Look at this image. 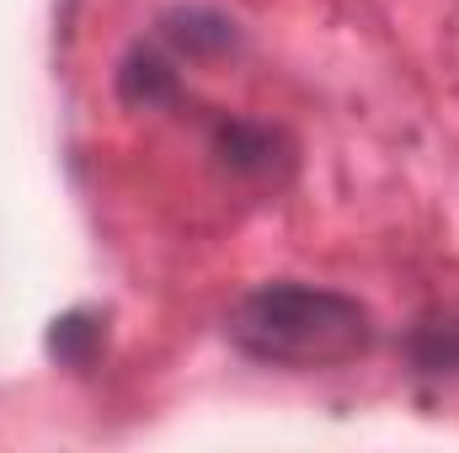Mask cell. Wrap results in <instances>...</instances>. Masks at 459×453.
Segmentation results:
<instances>
[{
  "mask_svg": "<svg viewBox=\"0 0 459 453\" xmlns=\"http://www.w3.org/2000/svg\"><path fill=\"white\" fill-rule=\"evenodd\" d=\"M155 38L160 48H171L177 59H225L240 48V27L235 16L214 11V5H171L155 16Z\"/></svg>",
  "mask_w": 459,
  "mask_h": 453,
  "instance_id": "cell-3",
  "label": "cell"
},
{
  "mask_svg": "<svg viewBox=\"0 0 459 453\" xmlns=\"http://www.w3.org/2000/svg\"><path fill=\"white\" fill-rule=\"evenodd\" d=\"M406 357L417 373H459V315H428L406 331Z\"/></svg>",
  "mask_w": 459,
  "mask_h": 453,
  "instance_id": "cell-6",
  "label": "cell"
},
{
  "mask_svg": "<svg viewBox=\"0 0 459 453\" xmlns=\"http://www.w3.org/2000/svg\"><path fill=\"white\" fill-rule=\"evenodd\" d=\"M294 139L273 123H256V117H225L214 128V160L225 166L230 176L240 182H289L294 176Z\"/></svg>",
  "mask_w": 459,
  "mask_h": 453,
  "instance_id": "cell-2",
  "label": "cell"
},
{
  "mask_svg": "<svg viewBox=\"0 0 459 453\" xmlns=\"http://www.w3.org/2000/svg\"><path fill=\"white\" fill-rule=\"evenodd\" d=\"M225 337L251 363L310 373V368H347L368 357L379 341V326L368 304L342 288L278 278L235 299V310L225 315Z\"/></svg>",
  "mask_w": 459,
  "mask_h": 453,
  "instance_id": "cell-1",
  "label": "cell"
},
{
  "mask_svg": "<svg viewBox=\"0 0 459 453\" xmlns=\"http://www.w3.org/2000/svg\"><path fill=\"white\" fill-rule=\"evenodd\" d=\"M102 346H108V315L97 310H70L48 326V357L70 373H86L102 357Z\"/></svg>",
  "mask_w": 459,
  "mask_h": 453,
  "instance_id": "cell-5",
  "label": "cell"
},
{
  "mask_svg": "<svg viewBox=\"0 0 459 453\" xmlns=\"http://www.w3.org/2000/svg\"><path fill=\"white\" fill-rule=\"evenodd\" d=\"M117 102L123 107H139V113H155V107H177L182 102V75H177V59L160 48V43H134L117 64Z\"/></svg>",
  "mask_w": 459,
  "mask_h": 453,
  "instance_id": "cell-4",
  "label": "cell"
}]
</instances>
